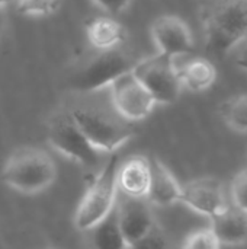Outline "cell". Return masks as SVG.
Listing matches in <instances>:
<instances>
[{
  "label": "cell",
  "instance_id": "1",
  "mask_svg": "<svg viewBox=\"0 0 247 249\" xmlns=\"http://www.w3.org/2000/svg\"><path fill=\"white\" fill-rule=\"evenodd\" d=\"M208 55L223 60L247 38V0H199Z\"/></svg>",
  "mask_w": 247,
  "mask_h": 249
},
{
  "label": "cell",
  "instance_id": "2",
  "mask_svg": "<svg viewBox=\"0 0 247 249\" xmlns=\"http://www.w3.org/2000/svg\"><path fill=\"white\" fill-rule=\"evenodd\" d=\"M1 178L12 190L22 194H38L52 185L57 178V166L45 150L25 146L7 158Z\"/></svg>",
  "mask_w": 247,
  "mask_h": 249
},
{
  "label": "cell",
  "instance_id": "3",
  "mask_svg": "<svg viewBox=\"0 0 247 249\" xmlns=\"http://www.w3.org/2000/svg\"><path fill=\"white\" fill-rule=\"evenodd\" d=\"M119 163L121 162L115 153L109 155L89 182L74 214V226L79 231L89 232L114 212L119 194L116 182Z\"/></svg>",
  "mask_w": 247,
  "mask_h": 249
},
{
  "label": "cell",
  "instance_id": "4",
  "mask_svg": "<svg viewBox=\"0 0 247 249\" xmlns=\"http://www.w3.org/2000/svg\"><path fill=\"white\" fill-rule=\"evenodd\" d=\"M71 120L87 139V142L102 155H114L135 133L132 123L115 115L87 107H77L68 111Z\"/></svg>",
  "mask_w": 247,
  "mask_h": 249
},
{
  "label": "cell",
  "instance_id": "5",
  "mask_svg": "<svg viewBox=\"0 0 247 249\" xmlns=\"http://www.w3.org/2000/svg\"><path fill=\"white\" fill-rule=\"evenodd\" d=\"M141 58L135 57L132 51L118 47L112 50L99 51L82 70L71 79V89L80 93H90L111 86L118 77L131 73Z\"/></svg>",
  "mask_w": 247,
  "mask_h": 249
},
{
  "label": "cell",
  "instance_id": "6",
  "mask_svg": "<svg viewBox=\"0 0 247 249\" xmlns=\"http://www.w3.org/2000/svg\"><path fill=\"white\" fill-rule=\"evenodd\" d=\"M47 139L52 149L84 169L93 171L103 165V156L83 136L68 112L60 114L48 124Z\"/></svg>",
  "mask_w": 247,
  "mask_h": 249
},
{
  "label": "cell",
  "instance_id": "7",
  "mask_svg": "<svg viewBox=\"0 0 247 249\" xmlns=\"http://www.w3.org/2000/svg\"><path fill=\"white\" fill-rule=\"evenodd\" d=\"M132 73L148 90L156 104H173L183 89L175 58L160 53L141 58Z\"/></svg>",
  "mask_w": 247,
  "mask_h": 249
},
{
  "label": "cell",
  "instance_id": "8",
  "mask_svg": "<svg viewBox=\"0 0 247 249\" xmlns=\"http://www.w3.org/2000/svg\"><path fill=\"white\" fill-rule=\"evenodd\" d=\"M109 88L114 111L128 123L143 121L156 107L153 96L132 71L118 77Z\"/></svg>",
  "mask_w": 247,
  "mask_h": 249
},
{
  "label": "cell",
  "instance_id": "9",
  "mask_svg": "<svg viewBox=\"0 0 247 249\" xmlns=\"http://www.w3.org/2000/svg\"><path fill=\"white\" fill-rule=\"evenodd\" d=\"M150 31L160 54L176 58L194 51V39L189 26L183 19L175 15L159 16Z\"/></svg>",
  "mask_w": 247,
  "mask_h": 249
},
{
  "label": "cell",
  "instance_id": "10",
  "mask_svg": "<svg viewBox=\"0 0 247 249\" xmlns=\"http://www.w3.org/2000/svg\"><path fill=\"white\" fill-rule=\"evenodd\" d=\"M115 213L128 247L144 238L156 226L150 203L146 198H130L118 194Z\"/></svg>",
  "mask_w": 247,
  "mask_h": 249
},
{
  "label": "cell",
  "instance_id": "11",
  "mask_svg": "<svg viewBox=\"0 0 247 249\" xmlns=\"http://www.w3.org/2000/svg\"><path fill=\"white\" fill-rule=\"evenodd\" d=\"M179 203L210 219L227 206L223 185L214 178H198L182 185Z\"/></svg>",
  "mask_w": 247,
  "mask_h": 249
},
{
  "label": "cell",
  "instance_id": "12",
  "mask_svg": "<svg viewBox=\"0 0 247 249\" xmlns=\"http://www.w3.org/2000/svg\"><path fill=\"white\" fill-rule=\"evenodd\" d=\"M119 194L130 198H146L150 187V159L146 156H132L119 163L118 175Z\"/></svg>",
  "mask_w": 247,
  "mask_h": 249
},
{
  "label": "cell",
  "instance_id": "13",
  "mask_svg": "<svg viewBox=\"0 0 247 249\" xmlns=\"http://www.w3.org/2000/svg\"><path fill=\"white\" fill-rule=\"evenodd\" d=\"M182 185L159 159H150V187L147 201L151 206L169 207L181 200Z\"/></svg>",
  "mask_w": 247,
  "mask_h": 249
},
{
  "label": "cell",
  "instance_id": "14",
  "mask_svg": "<svg viewBox=\"0 0 247 249\" xmlns=\"http://www.w3.org/2000/svg\"><path fill=\"white\" fill-rule=\"evenodd\" d=\"M210 220V229L221 245H240L247 241V212L240 207L227 204Z\"/></svg>",
  "mask_w": 247,
  "mask_h": 249
},
{
  "label": "cell",
  "instance_id": "15",
  "mask_svg": "<svg viewBox=\"0 0 247 249\" xmlns=\"http://www.w3.org/2000/svg\"><path fill=\"white\" fill-rule=\"evenodd\" d=\"M86 36L92 47L99 51L121 47L125 41V28L111 16H96L86 23Z\"/></svg>",
  "mask_w": 247,
  "mask_h": 249
},
{
  "label": "cell",
  "instance_id": "16",
  "mask_svg": "<svg viewBox=\"0 0 247 249\" xmlns=\"http://www.w3.org/2000/svg\"><path fill=\"white\" fill-rule=\"evenodd\" d=\"M182 88L191 92H204L213 86L217 79V69L207 57H194L178 67Z\"/></svg>",
  "mask_w": 247,
  "mask_h": 249
},
{
  "label": "cell",
  "instance_id": "17",
  "mask_svg": "<svg viewBox=\"0 0 247 249\" xmlns=\"http://www.w3.org/2000/svg\"><path fill=\"white\" fill-rule=\"evenodd\" d=\"M89 232L93 249H128L118 225L115 209Z\"/></svg>",
  "mask_w": 247,
  "mask_h": 249
},
{
  "label": "cell",
  "instance_id": "18",
  "mask_svg": "<svg viewBox=\"0 0 247 249\" xmlns=\"http://www.w3.org/2000/svg\"><path fill=\"white\" fill-rule=\"evenodd\" d=\"M221 117L224 118L226 124L239 131H247V95H239L227 99L221 105Z\"/></svg>",
  "mask_w": 247,
  "mask_h": 249
},
{
  "label": "cell",
  "instance_id": "19",
  "mask_svg": "<svg viewBox=\"0 0 247 249\" xmlns=\"http://www.w3.org/2000/svg\"><path fill=\"white\" fill-rule=\"evenodd\" d=\"M19 13L26 16H47L55 12L60 0H15Z\"/></svg>",
  "mask_w": 247,
  "mask_h": 249
},
{
  "label": "cell",
  "instance_id": "20",
  "mask_svg": "<svg viewBox=\"0 0 247 249\" xmlns=\"http://www.w3.org/2000/svg\"><path fill=\"white\" fill-rule=\"evenodd\" d=\"M221 244L217 236L213 233L211 229H199L189 233L185 241L182 249H220Z\"/></svg>",
  "mask_w": 247,
  "mask_h": 249
},
{
  "label": "cell",
  "instance_id": "21",
  "mask_svg": "<svg viewBox=\"0 0 247 249\" xmlns=\"http://www.w3.org/2000/svg\"><path fill=\"white\" fill-rule=\"evenodd\" d=\"M128 249H170V245L163 231L156 225L144 238L130 245Z\"/></svg>",
  "mask_w": 247,
  "mask_h": 249
},
{
  "label": "cell",
  "instance_id": "22",
  "mask_svg": "<svg viewBox=\"0 0 247 249\" xmlns=\"http://www.w3.org/2000/svg\"><path fill=\"white\" fill-rule=\"evenodd\" d=\"M231 196H233V204L247 212V169L242 171L234 178Z\"/></svg>",
  "mask_w": 247,
  "mask_h": 249
},
{
  "label": "cell",
  "instance_id": "23",
  "mask_svg": "<svg viewBox=\"0 0 247 249\" xmlns=\"http://www.w3.org/2000/svg\"><path fill=\"white\" fill-rule=\"evenodd\" d=\"M95 1L108 13L116 15V13H121L122 10H125L132 0H95Z\"/></svg>",
  "mask_w": 247,
  "mask_h": 249
},
{
  "label": "cell",
  "instance_id": "24",
  "mask_svg": "<svg viewBox=\"0 0 247 249\" xmlns=\"http://www.w3.org/2000/svg\"><path fill=\"white\" fill-rule=\"evenodd\" d=\"M236 64L240 66L242 69L247 70V44L240 50V53H239V55L236 58Z\"/></svg>",
  "mask_w": 247,
  "mask_h": 249
},
{
  "label": "cell",
  "instance_id": "25",
  "mask_svg": "<svg viewBox=\"0 0 247 249\" xmlns=\"http://www.w3.org/2000/svg\"><path fill=\"white\" fill-rule=\"evenodd\" d=\"M4 25V15H3V9H0V29Z\"/></svg>",
  "mask_w": 247,
  "mask_h": 249
},
{
  "label": "cell",
  "instance_id": "26",
  "mask_svg": "<svg viewBox=\"0 0 247 249\" xmlns=\"http://www.w3.org/2000/svg\"><path fill=\"white\" fill-rule=\"evenodd\" d=\"M12 1H15V0H0V9H3L6 4H9V3H12Z\"/></svg>",
  "mask_w": 247,
  "mask_h": 249
},
{
  "label": "cell",
  "instance_id": "27",
  "mask_svg": "<svg viewBox=\"0 0 247 249\" xmlns=\"http://www.w3.org/2000/svg\"><path fill=\"white\" fill-rule=\"evenodd\" d=\"M47 249H48V248H47ZM49 249H51V248H49Z\"/></svg>",
  "mask_w": 247,
  "mask_h": 249
}]
</instances>
